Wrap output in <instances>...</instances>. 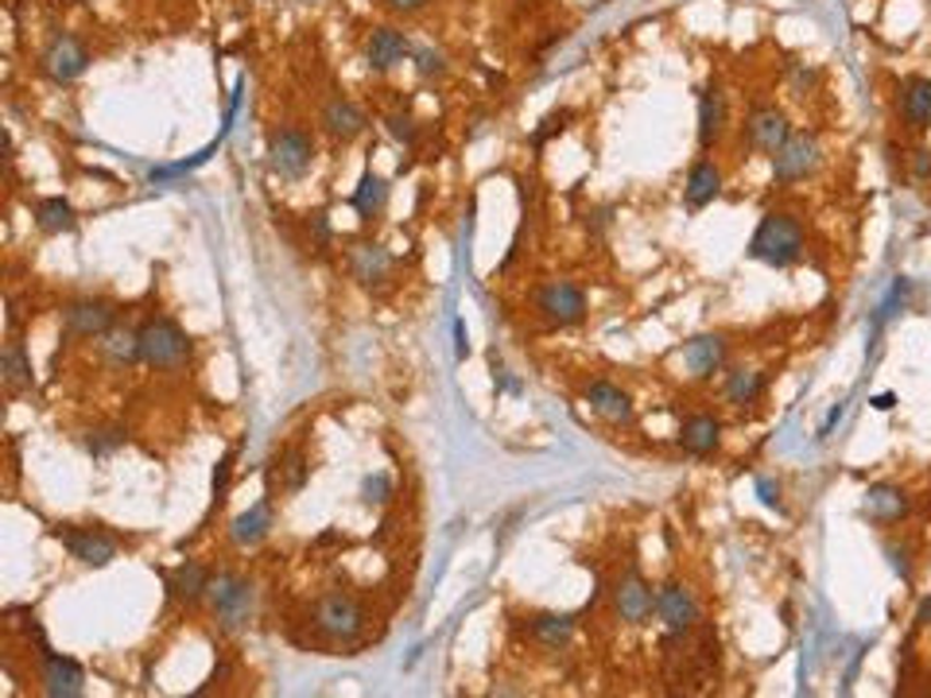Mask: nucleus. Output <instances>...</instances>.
<instances>
[{"label": "nucleus", "instance_id": "20", "mask_svg": "<svg viewBox=\"0 0 931 698\" xmlns=\"http://www.w3.org/2000/svg\"><path fill=\"white\" fill-rule=\"evenodd\" d=\"M900 117L912 132H928L931 128V78L908 74L900 82Z\"/></svg>", "mask_w": 931, "mask_h": 698}, {"label": "nucleus", "instance_id": "6", "mask_svg": "<svg viewBox=\"0 0 931 698\" xmlns=\"http://www.w3.org/2000/svg\"><path fill=\"white\" fill-rule=\"evenodd\" d=\"M609 602H614V614L625 625H649L656 614V590L644 582V574L637 567L621 571L609 586Z\"/></svg>", "mask_w": 931, "mask_h": 698}, {"label": "nucleus", "instance_id": "43", "mask_svg": "<svg viewBox=\"0 0 931 698\" xmlns=\"http://www.w3.org/2000/svg\"><path fill=\"white\" fill-rule=\"evenodd\" d=\"M916 160H912V175L916 179H928L931 175V148H916Z\"/></svg>", "mask_w": 931, "mask_h": 698}, {"label": "nucleus", "instance_id": "30", "mask_svg": "<svg viewBox=\"0 0 931 698\" xmlns=\"http://www.w3.org/2000/svg\"><path fill=\"white\" fill-rule=\"evenodd\" d=\"M385 206H388V183L381 175H373V171H365L358 190H353V210H358L361 222H373V218L385 213Z\"/></svg>", "mask_w": 931, "mask_h": 698}, {"label": "nucleus", "instance_id": "39", "mask_svg": "<svg viewBox=\"0 0 931 698\" xmlns=\"http://www.w3.org/2000/svg\"><path fill=\"white\" fill-rule=\"evenodd\" d=\"M376 4H381L385 12H396V16H411V12L428 9L431 0H376Z\"/></svg>", "mask_w": 931, "mask_h": 698}, {"label": "nucleus", "instance_id": "29", "mask_svg": "<svg viewBox=\"0 0 931 698\" xmlns=\"http://www.w3.org/2000/svg\"><path fill=\"white\" fill-rule=\"evenodd\" d=\"M102 353L109 365L129 369L140 361V330H129V326H113L109 334H102Z\"/></svg>", "mask_w": 931, "mask_h": 698}, {"label": "nucleus", "instance_id": "23", "mask_svg": "<svg viewBox=\"0 0 931 698\" xmlns=\"http://www.w3.org/2000/svg\"><path fill=\"white\" fill-rule=\"evenodd\" d=\"M722 443V423L714 416H687L684 427H679V446L695 458H707V454L718 451Z\"/></svg>", "mask_w": 931, "mask_h": 698}, {"label": "nucleus", "instance_id": "45", "mask_svg": "<svg viewBox=\"0 0 931 698\" xmlns=\"http://www.w3.org/2000/svg\"><path fill=\"white\" fill-rule=\"evenodd\" d=\"M916 621H920V625H931V602L920 605V617H916Z\"/></svg>", "mask_w": 931, "mask_h": 698}, {"label": "nucleus", "instance_id": "3", "mask_svg": "<svg viewBox=\"0 0 931 698\" xmlns=\"http://www.w3.org/2000/svg\"><path fill=\"white\" fill-rule=\"evenodd\" d=\"M206 602L214 609V621L222 632H241L253 621V609H257V586L237 571H218L206 590Z\"/></svg>", "mask_w": 931, "mask_h": 698}, {"label": "nucleus", "instance_id": "42", "mask_svg": "<svg viewBox=\"0 0 931 698\" xmlns=\"http://www.w3.org/2000/svg\"><path fill=\"white\" fill-rule=\"evenodd\" d=\"M757 493H760V501L769 504V509H784V504H780V486H772L769 477H760V481H757Z\"/></svg>", "mask_w": 931, "mask_h": 698}, {"label": "nucleus", "instance_id": "19", "mask_svg": "<svg viewBox=\"0 0 931 698\" xmlns=\"http://www.w3.org/2000/svg\"><path fill=\"white\" fill-rule=\"evenodd\" d=\"M586 404H590V411H594V416H602L606 423H614V427H632V419H637L632 396L617 388V384H609V381L586 384Z\"/></svg>", "mask_w": 931, "mask_h": 698}, {"label": "nucleus", "instance_id": "7", "mask_svg": "<svg viewBox=\"0 0 931 698\" xmlns=\"http://www.w3.org/2000/svg\"><path fill=\"white\" fill-rule=\"evenodd\" d=\"M55 539H59L78 562H86V567H109L120 551L117 536H109L105 528H94V524H59V528H55Z\"/></svg>", "mask_w": 931, "mask_h": 698}, {"label": "nucleus", "instance_id": "34", "mask_svg": "<svg viewBox=\"0 0 931 698\" xmlns=\"http://www.w3.org/2000/svg\"><path fill=\"white\" fill-rule=\"evenodd\" d=\"M385 128H388V137L400 140L404 148H411V144H416V137H419L416 120H411L408 113H388V117H385Z\"/></svg>", "mask_w": 931, "mask_h": 698}, {"label": "nucleus", "instance_id": "17", "mask_svg": "<svg viewBox=\"0 0 931 698\" xmlns=\"http://www.w3.org/2000/svg\"><path fill=\"white\" fill-rule=\"evenodd\" d=\"M411 55V39L400 32V27H373L365 39V62L369 70H376V74H388V70H396L404 59Z\"/></svg>", "mask_w": 931, "mask_h": 698}, {"label": "nucleus", "instance_id": "8", "mask_svg": "<svg viewBox=\"0 0 931 698\" xmlns=\"http://www.w3.org/2000/svg\"><path fill=\"white\" fill-rule=\"evenodd\" d=\"M819 140L812 137V132H792L788 137V144L780 148L777 155H772V179L780 183V187H792V183H803L807 175H815L819 171Z\"/></svg>", "mask_w": 931, "mask_h": 698}, {"label": "nucleus", "instance_id": "28", "mask_svg": "<svg viewBox=\"0 0 931 698\" xmlns=\"http://www.w3.org/2000/svg\"><path fill=\"white\" fill-rule=\"evenodd\" d=\"M0 369H4V384H9L12 396H20V392H32V388H35L32 358H27L24 341L12 338L9 346H4V361H0Z\"/></svg>", "mask_w": 931, "mask_h": 698}, {"label": "nucleus", "instance_id": "33", "mask_svg": "<svg viewBox=\"0 0 931 698\" xmlns=\"http://www.w3.org/2000/svg\"><path fill=\"white\" fill-rule=\"evenodd\" d=\"M283 489H288V493H300L303 486H307V477H311V466H307V458H303L300 451H291L288 458H283Z\"/></svg>", "mask_w": 931, "mask_h": 698}, {"label": "nucleus", "instance_id": "16", "mask_svg": "<svg viewBox=\"0 0 931 698\" xmlns=\"http://www.w3.org/2000/svg\"><path fill=\"white\" fill-rule=\"evenodd\" d=\"M318 125H323V132L334 144H353V140L369 128V117L361 105L350 102V97H330V102L323 105V113H318Z\"/></svg>", "mask_w": 931, "mask_h": 698}, {"label": "nucleus", "instance_id": "46", "mask_svg": "<svg viewBox=\"0 0 931 698\" xmlns=\"http://www.w3.org/2000/svg\"><path fill=\"white\" fill-rule=\"evenodd\" d=\"M873 408H877V411H888V408H893V396H877V400H873Z\"/></svg>", "mask_w": 931, "mask_h": 698}, {"label": "nucleus", "instance_id": "36", "mask_svg": "<svg viewBox=\"0 0 931 698\" xmlns=\"http://www.w3.org/2000/svg\"><path fill=\"white\" fill-rule=\"evenodd\" d=\"M416 70H419V78H443L446 74L443 51H435V47H419V51H416Z\"/></svg>", "mask_w": 931, "mask_h": 698}, {"label": "nucleus", "instance_id": "2", "mask_svg": "<svg viewBox=\"0 0 931 698\" xmlns=\"http://www.w3.org/2000/svg\"><path fill=\"white\" fill-rule=\"evenodd\" d=\"M190 353H195V346L175 318L160 315L140 326V361L152 365L155 373H179V369H187Z\"/></svg>", "mask_w": 931, "mask_h": 698}, {"label": "nucleus", "instance_id": "9", "mask_svg": "<svg viewBox=\"0 0 931 698\" xmlns=\"http://www.w3.org/2000/svg\"><path fill=\"white\" fill-rule=\"evenodd\" d=\"M536 311L544 323L551 326H574L586 318V295H582L579 283L571 280H547L536 291Z\"/></svg>", "mask_w": 931, "mask_h": 698}, {"label": "nucleus", "instance_id": "13", "mask_svg": "<svg viewBox=\"0 0 931 698\" xmlns=\"http://www.w3.org/2000/svg\"><path fill=\"white\" fill-rule=\"evenodd\" d=\"M346 260H350V276L369 291H381L393 280L396 260H393V253H388L385 245H376V241H358Z\"/></svg>", "mask_w": 931, "mask_h": 698}, {"label": "nucleus", "instance_id": "18", "mask_svg": "<svg viewBox=\"0 0 931 698\" xmlns=\"http://www.w3.org/2000/svg\"><path fill=\"white\" fill-rule=\"evenodd\" d=\"M679 358H684L687 373L695 381H710L718 369L726 365V338L722 334H699V338H691L679 349Z\"/></svg>", "mask_w": 931, "mask_h": 698}, {"label": "nucleus", "instance_id": "4", "mask_svg": "<svg viewBox=\"0 0 931 698\" xmlns=\"http://www.w3.org/2000/svg\"><path fill=\"white\" fill-rule=\"evenodd\" d=\"M311 621H315V629L323 632L326 640H334V644H353V640L365 632L369 614H365V605H361L353 594L330 590V594H323L315 602Z\"/></svg>", "mask_w": 931, "mask_h": 698}, {"label": "nucleus", "instance_id": "5", "mask_svg": "<svg viewBox=\"0 0 931 698\" xmlns=\"http://www.w3.org/2000/svg\"><path fill=\"white\" fill-rule=\"evenodd\" d=\"M315 160V140L295 125H283L280 132H272L268 140V167L280 175V179H303Z\"/></svg>", "mask_w": 931, "mask_h": 698}, {"label": "nucleus", "instance_id": "22", "mask_svg": "<svg viewBox=\"0 0 931 698\" xmlns=\"http://www.w3.org/2000/svg\"><path fill=\"white\" fill-rule=\"evenodd\" d=\"M268 532H272V501L268 497H260L257 504L248 512H241L237 520L230 524V539L237 547H257L268 539Z\"/></svg>", "mask_w": 931, "mask_h": 698}, {"label": "nucleus", "instance_id": "1", "mask_svg": "<svg viewBox=\"0 0 931 698\" xmlns=\"http://www.w3.org/2000/svg\"><path fill=\"white\" fill-rule=\"evenodd\" d=\"M749 256L769 268H788L803 256V225L795 213L788 210H769L753 230Z\"/></svg>", "mask_w": 931, "mask_h": 698}, {"label": "nucleus", "instance_id": "25", "mask_svg": "<svg viewBox=\"0 0 931 698\" xmlns=\"http://www.w3.org/2000/svg\"><path fill=\"white\" fill-rule=\"evenodd\" d=\"M718 190H722V171H718V163L714 160L691 163V171H687V187H684L687 206H691V210H702V206L714 202Z\"/></svg>", "mask_w": 931, "mask_h": 698}, {"label": "nucleus", "instance_id": "11", "mask_svg": "<svg viewBox=\"0 0 931 698\" xmlns=\"http://www.w3.org/2000/svg\"><path fill=\"white\" fill-rule=\"evenodd\" d=\"M699 597H695L691 586H684V582H664V586L656 590V617L664 621V629L672 632V637H687V632L699 625Z\"/></svg>", "mask_w": 931, "mask_h": 698}, {"label": "nucleus", "instance_id": "41", "mask_svg": "<svg viewBox=\"0 0 931 698\" xmlns=\"http://www.w3.org/2000/svg\"><path fill=\"white\" fill-rule=\"evenodd\" d=\"M230 469H233V454H225V458L218 462V469H214V497H218V501H222L225 486H230Z\"/></svg>", "mask_w": 931, "mask_h": 698}, {"label": "nucleus", "instance_id": "12", "mask_svg": "<svg viewBox=\"0 0 931 698\" xmlns=\"http://www.w3.org/2000/svg\"><path fill=\"white\" fill-rule=\"evenodd\" d=\"M62 326L74 338H102L117 326V311L109 299H74L62 307Z\"/></svg>", "mask_w": 931, "mask_h": 698}, {"label": "nucleus", "instance_id": "38", "mask_svg": "<svg viewBox=\"0 0 931 698\" xmlns=\"http://www.w3.org/2000/svg\"><path fill=\"white\" fill-rule=\"evenodd\" d=\"M120 443H125V431H117V427H113V431H97L94 439H90V454H109V451H117Z\"/></svg>", "mask_w": 931, "mask_h": 698}, {"label": "nucleus", "instance_id": "40", "mask_svg": "<svg viewBox=\"0 0 931 698\" xmlns=\"http://www.w3.org/2000/svg\"><path fill=\"white\" fill-rule=\"evenodd\" d=\"M885 555L893 559V571H900L908 579L912 574V567H908V559H912V551L908 547H897V544H885Z\"/></svg>", "mask_w": 931, "mask_h": 698}, {"label": "nucleus", "instance_id": "27", "mask_svg": "<svg viewBox=\"0 0 931 698\" xmlns=\"http://www.w3.org/2000/svg\"><path fill=\"white\" fill-rule=\"evenodd\" d=\"M528 637L536 640L539 648H551V652H559V648L571 644L574 617H567V614H539V617H532Z\"/></svg>", "mask_w": 931, "mask_h": 698}, {"label": "nucleus", "instance_id": "44", "mask_svg": "<svg viewBox=\"0 0 931 698\" xmlns=\"http://www.w3.org/2000/svg\"><path fill=\"white\" fill-rule=\"evenodd\" d=\"M842 411H846V404H835V408H830V416H827V423L819 427V439H827L830 434V427L838 423V419H842Z\"/></svg>", "mask_w": 931, "mask_h": 698}, {"label": "nucleus", "instance_id": "35", "mask_svg": "<svg viewBox=\"0 0 931 698\" xmlns=\"http://www.w3.org/2000/svg\"><path fill=\"white\" fill-rule=\"evenodd\" d=\"M388 497H393V481L385 474H373L361 481V501L365 504H388Z\"/></svg>", "mask_w": 931, "mask_h": 698}, {"label": "nucleus", "instance_id": "21", "mask_svg": "<svg viewBox=\"0 0 931 698\" xmlns=\"http://www.w3.org/2000/svg\"><path fill=\"white\" fill-rule=\"evenodd\" d=\"M210 579H214V574L206 571L202 562L187 559L167 574V594H172V602H179V605H198L206 597V590H210Z\"/></svg>", "mask_w": 931, "mask_h": 698}, {"label": "nucleus", "instance_id": "14", "mask_svg": "<svg viewBox=\"0 0 931 698\" xmlns=\"http://www.w3.org/2000/svg\"><path fill=\"white\" fill-rule=\"evenodd\" d=\"M39 679H44V690L51 698H78L86 690V672H82V664L70 656H59L51 648L39 652Z\"/></svg>", "mask_w": 931, "mask_h": 698}, {"label": "nucleus", "instance_id": "32", "mask_svg": "<svg viewBox=\"0 0 931 698\" xmlns=\"http://www.w3.org/2000/svg\"><path fill=\"white\" fill-rule=\"evenodd\" d=\"M760 392H765V373H757V369H734V373L726 376V400L734 404V408L757 404Z\"/></svg>", "mask_w": 931, "mask_h": 698}, {"label": "nucleus", "instance_id": "24", "mask_svg": "<svg viewBox=\"0 0 931 698\" xmlns=\"http://www.w3.org/2000/svg\"><path fill=\"white\" fill-rule=\"evenodd\" d=\"M726 94L718 90V85H710V90H702L699 97V144L710 148L722 140V132H726Z\"/></svg>", "mask_w": 931, "mask_h": 698}, {"label": "nucleus", "instance_id": "26", "mask_svg": "<svg viewBox=\"0 0 931 698\" xmlns=\"http://www.w3.org/2000/svg\"><path fill=\"white\" fill-rule=\"evenodd\" d=\"M908 512V493L900 486H870V493H865V516L873 520V524H897L900 516Z\"/></svg>", "mask_w": 931, "mask_h": 698}, {"label": "nucleus", "instance_id": "31", "mask_svg": "<svg viewBox=\"0 0 931 698\" xmlns=\"http://www.w3.org/2000/svg\"><path fill=\"white\" fill-rule=\"evenodd\" d=\"M35 225L44 233H70L78 225V213L62 195L39 198V202H35Z\"/></svg>", "mask_w": 931, "mask_h": 698}, {"label": "nucleus", "instance_id": "37", "mask_svg": "<svg viewBox=\"0 0 931 698\" xmlns=\"http://www.w3.org/2000/svg\"><path fill=\"white\" fill-rule=\"evenodd\" d=\"M307 233H311V241H315L318 253H326V245H330V213H326V210L311 213V218H307Z\"/></svg>", "mask_w": 931, "mask_h": 698}, {"label": "nucleus", "instance_id": "10", "mask_svg": "<svg viewBox=\"0 0 931 698\" xmlns=\"http://www.w3.org/2000/svg\"><path fill=\"white\" fill-rule=\"evenodd\" d=\"M86 67H90V47L70 32L55 35V39L44 47V55H39V70L59 85L82 78L86 74Z\"/></svg>", "mask_w": 931, "mask_h": 698}, {"label": "nucleus", "instance_id": "15", "mask_svg": "<svg viewBox=\"0 0 931 698\" xmlns=\"http://www.w3.org/2000/svg\"><path fill=\"white\" fill-rule=\"evenodd\" d=\"M745 137H749V148H757V152H765V155H777L780 148L788 144V137H792V125H788L784 109L760 105V109H753L749 120H745Z\"/></svg>", "mask_w": 931, "mask_h": 698}]
</instances>
